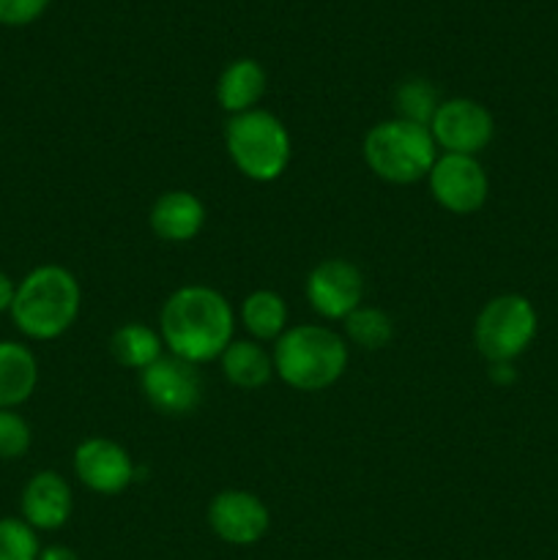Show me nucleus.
Listing matches in <instances>:
<instances>
[{
	"label": "nucleus",
	"mask_w": 558,
	"mask_h": 560,
	"mask_svg": "<svg viewBox=\"0 0 558 560\" xmlns=\"http://www.w3.org/2000/svg\"><path fill=\"white\" fill-rule=\"evenodd\" d=\"M159 334L170 355L200 366L219 359L235 339V312L219 290L184 284L164 301Z\"/></svg>",
	"instance_id": "f257e3e1"
},
{
	"label": "nucleus",
	"mask_w": 558,
	"mask_h": 560,
	"mask_svg": "<svg viewBox=\"0 0 558 560\" xmlns=\"http://www.w3.org/2000/svg\"><path fill=\"white\" fill-rule=\"evenodd\" d=\"M364 162L386 184H416L427 178L438 159L430 129L403 118H388L372 126L364 137Z\"/></svg>",
	"instance_id": "39448f33"
},
{
	"label": "nucleus",
	"mask_w": 558,
	"mask_h": 560,
	"mask_svg": "<svg viewBox=\"0 0 558 560\" xmlns=\"http://www.w3.org/2000/svg\"><path fill=\"white\" fill-rule=\"evenodd\" d=\"M427 184L432 200L454 217L476 213L490 195V178L479 159L460 153H441L427 175Z\"/></svg>",
	"instance_id": "6e6552de"
},
{
	"label": "nucleus",
	"mask_w": 558,
	"mask_h": 560,
	"mask_svg": "<svg viewBox=\"0 0 558 560\" xmlns=\"http://www.w3.org/2000/svg\"><path fill=\"white\" fill-rule=\"evenodd\" d=\"M47 9L49 0H0V25H31V22H36Z\"/></svg>",
	"instance_id": "b1692460"
},
{
	"label": "nucleus",
	"mask_w": 558,
	"mask_h": 560,
	"mask_svg": "<svg viewBox=\"0 0 558 560\" xmlns=\"http://www.w3.org/2000/svg\"><path fill=\"white\" fill-rule=\"evenodd\" d=\"M224 377L241 392H257L266 386L274 375V359L255 339H233L222 355H219Z\"/></svg>",
	"instance_id": "f3484780"
},
{
	"label": "nucleus",
	"mask_w": 558,
	"mask_h": 560,
	"mask_svg": "<svg viewBox=\"0 0 558 560\" xmlns=\"http://www.w3.org/2000/svg\"><path fill=\"white\" fill-rule=\"evenodd\" d=\"M82 288L74 273L63 266H38L16 282L14 304H11V320L16 331L25 334L36 342L58 339L74 326L80 317Z\"/></svg>",
	"instance_id": "f03ea898"
},
{
	"label": "nucleus",
	"mask_w": 558,
	"mask_h": 560,
	"mask_svg": "<svg viewBox=\"0 0 558 560\" xmlns=\"http://www.w3.org/2000/svg\"><path fill=\"white\" fill-rule=\"evenodd\" d=\"M306 301L326 320H345L350 312L364 304V273L356 262L332 257L317 262L306 277Z\"/></svg>",
	"instance_id": "1a4fd4ad"
},
{
	"label": "nucleus",
	"mask_w": 558,
	"mask_h": 560,
	"mask_svg": "<svg viewBox=\"0 0 558 560\" xmlns=\"http://www.w3.org/2000/svg\"><path fill=\"white\" fill-rule=\"evenodd\" d=\"M16 295V282L5 271H0V315L3 312H11V304H14Z\"/></svg>",
	"instance_id": "393cba45"
},
{
	"label": "nucleus",
	"mask_w": 558,
	"mask_h": 560,
	"mask_svg": "<svg viewBox=\"0 0 558 560\" xmlns=\"http://www.w3.org/2000/svg\"><path fill=\"white\" fill-rule=\"evenodd\" d=\"M74 495L69 481L55 470H38L31 476L20 498L22 520L33 530H60L71 517Z\"/></svg>",
	"instance_id": "ddd939ff"
},
{
	"label": "nucleus",
	"mask_w": 558,
	"mask_h": 560,
	"mask_svg": "<svg viewBox=\"0 0 558 560\" xmlns=\"http://www.w3.org/2000/svg\"><path fill=\"white\" fill-rule=\"evenodd\" d=\"M224 148L230 162L244 178L255 184H271L288 170L293 142L282 120L268 109H249L233 115L224 126Z\"/></svg>",
	"instance_id": "20e7f679"
},
{
	"label": "nucleus",
	"mask_w": 558,
	"mask_h": 560,
	"mask_svg": "<svg viewBox=\"0 0 558 560\" xmlns=\"http://www.w3.org/2000/svg\"><path fill=\"white\" fill-rule=\"evenodd\" d=\"M38 386V361L27 345L0 342V410H16Z\"/></svg>",
	"instance_id": "2eb2a0df"
},
{
	"label": "nucleus",
	"mask_w": 558,
	"mask_h": 560,
	"mask_svg": "<svg viewBox=\"0 0 558 560\" xmlns=\"http://www.w3.org/2000/svg\"><path fill=\"white\" fill-rule=\"evenodd\" d=\"M31 443V424L16 410H0V459L25 457Z\"/></svg>",
	"instance_id": "5701e85b"
},
{
	"label": "nucleus",
	"mask_w": 558,
	"mask_h": 560,
	"mask_svg": "<svg viewBox=\"0 0 558 560\" xmlns=\"http://www.w3.org/2000/svg\"><path fill=\"white\" fill-rule=\"evenodd\" d=\"M74 474L96 495H118L135 481V463L120 443L88 438L74 448Z\"/></svg>",
	"instance_id": "f8f14e48"
},
{
	"label": "nucleus",
	"mask_w": 558,
	"mask_h": 560,
	"mask_svg": "<svg viewBox=\"0 0 558 560\" xmlns=\"http://www.w3.org/2000/svg\"><path fill=\"white\" fill-rule=\"evenodd\" d=\"M162 334L148 328L146 323H124L113 331L109 337V353L126 370L142 372L146 366H151L153 361L162 359Z\"/></svg>",
	"instance_id": "6ab92c4d"
},
{
	"label": "nucleus",
	"mask_w": 558,
	"mask_h": 560,
	"mask_svg": "<svg viewBox=\"0 0 558 560\" xmlns=\"http://www.w3.org/2000/svg\"><path fill=\"white\" fill-rule=\"evenodd\" d=\"M394 104H397V118L410 120V124H421L430 129V120L435 115L441 98H438V91L432 88V82L410 77L394 93Z\"/></svg>",
	"instance_id": "412c9836"
},
{
	"label": "nucleus",
	"mask_w": 558,
	"mask_h": 560,
	"mask_svg": "<svg viewBox=\"0 0 558 560\" xmlns=\"http://www.w3.org/2000/svg\"><path fill=\"white\" fill-rule=\"evenodd\" d=\"M148 222H151L156 238L167 241V244H186L200 235L202 224H206V206L191 191L170 189L156 197Z\"/></svg>",
	"instance_id": "4468645a"
},
{
	"label": "nucleus",
	"mask_w": 558,
	"mask_h": 560,
	"mask_svg": "<svg viewBox=\"0 0 558 560\" xmlns=\"http://www.w3.org/2000/svg\"><path fill=\"white\" fill-rule=\"evenodd\" d=\"M208 525L224 545L252 547L268 534L271 514L257 495L246 490H224L208 503Z\"/></svg>",
	"instance_id": "9b49d317"
},
{
	"label": "nucleus",
	"mask_w": 558,
	"mask_h": 560,
	"mask_svg": "<svg viewBox=\"0 0 558 560\" xmlns=\"http://www.w3.org/2000/svg\"><path fill=\"white\" fill-rule=\"evenodd\" d=\"M539 331L536 306L520 293H503L487 301L474 323L476 350L490 364H512L534 345Z\"/></svg>",
	"instance_id": "423d86ee"
},
{
	"label": "nucleus",
	"mask_w": 558,
	"mask_h": 560,
	"mask_svg": "<svg viewBox=\"0 0 558 560\" xmlns=\"http://www.w3.org/2000/svg\"><path fill=\"white\" fill-rule=\"evenodd\" d=\"M241 323L255 342H277L288 331V304L274 290H255L241 301Z\"/></svg>",
	"instance_id": "a211bd4d"
},
{
	"label": "nucleus",
	"mask_w": 558,
	"mask_h": 560,
	"mask_svg": "<svg viewBox=\"0 0 558 560\" xmlns=\"http://www.w3.org/2000/svg\"><path fill=\"white\" fill-rule=\"evenodd\" d=\"M140 388L151 408L164 416L195 413L202 399V377L195 364L175 355H162L140 372Z\"/></svg>",
	"instance_id": "9d476101"
},
{
	"label": "nucleus",
	"mask_w": 558,
	"mask_h": 560,
	"mask_svg": "<svg viewBox=\"0 0 558 560\" xmlns=\"http://www.w3.org/2000/svg\"><path fill=\"white\" fill-rule=\"evenodd\" d=\"M38 534L22 517L0 520V560H38Z\"/></svg>",
	"instance_id": "4be33fe9"
},
{
	"label": "nucleus",
	"mask_w": 558,
	"mask_h": 560,
	"mask_svg": "<svg viewBox=\"0 0 558 560\" xmlns=\"http://www.w3.org/2000/svg\"><path fill=\"white\" fill-rule=\"evenodd\" d=\"M430 135L443 153L476 156L496 137V120L490 109L474 98H443L430 120Z\"/></svg>",
	"instance_id": "0eeeda50"
},
{
	"label": "nucleus",
	"mask_w": 558,
	"mask_h": 560,
	"mask_svg": "<svg viewBox=\"0 0 558 560\" xmlns=\"http://www.w3.org/2000/svg\"><path fill=\"white\" fill-rule=\"evenodd\" d=\"M38 560H80V556L66 545H49V547H42Z\"/></svg>",
	"instance_id": "a878e982"
},
{
	"label": "nucleus",
	"mask_w": 558,
	"mask_h": 560,
	"mask_svg": "<svg viewBox=\"0 0 558 560\" xmlns=\"http://www.w3.org/2000/svg\"><path fill=\"white\" fill-rule=\"evenodd\" d=\"M266 69L252 58H239L222 69L217 80V102L224 113H249L266 93Z\"/></svg>",
	"instance_id": "dca6fc26"
},
{
	"label": "nucleus",
	"mask_w": 558,
	"mask_h": 560,
	"mask_svg": "<svg viewBox=\"0 0 558 560\" xmlns=\"http://www.w3.org/2000/svg\"><path fill=\"white\" fill-rule=\"evenodd\" d=\"M490 377L498 386H509V383L518 381V372L512 364H490Z\"/></svg>",
	"instance_id": "bb28decb"
},
{
	"label": "nucleus",
	"mask_w": 558,
	"mask_h": 560,
	"mask_svg": "<svg viewBox=\"0 0 558 560\" xmlns=\"http://www.w3.org/2000/svg\"><path fill=\"white\" fill-rule=\"evenodd\" d=\"M342 323H345V337L361 350H381L386 348L394 337L392 317H388L383 310H377V306L361 304L359 310L350 312Z\"/></svg>",
	"instance_id": "aec40b11"
},
{
	"label": "nucleus",
	"mask_w": 558,
	"mask_h": 560,
	"mask_svg": "<svg viewBox=\"0 0 558 560\" xmlns=\"http://www.w3.org/2000/svg\"><path fill=\"white\" fill-rule=\"evenodd\" d=\"M274 372L295 392H326L348 370L345 337L326 326H293L274 342Z\"/></svg>",
	"instance_id": "7ed1b4c3"
}]
</instances>
